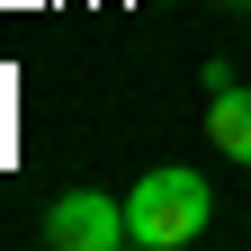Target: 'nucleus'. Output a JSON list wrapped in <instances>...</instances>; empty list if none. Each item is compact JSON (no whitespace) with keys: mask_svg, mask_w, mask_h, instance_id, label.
<instances>
[{"mask_svg":"<svg viewBox=\"0 0 251 251\" xmlns=\"http://www.w3.org/2000/svg\"><path fill=\"white\" fill-rule=\"evenodd\" d=\"M215 225V188L206 171H144L135 188H126V242L135 251H179V242H198Z\"/></svg>","mask_w":251,"mask_h":251,"instance_id":"obj_1","label":"nucleus"},{"mask_svg":"<svg viewBox=\"0 0 251 251\" xmlns=\"http://www.w3.org/2000/svg\"><path fill=\"white\" fill-rule=\"evenodd\" d=\"M45 242L54 251H117L126 242V198H108V188H63L45 206Z\"/></svg>","mask_w":251,"mask_h":251,"instance_id":"obj_2","label":"nucleus"},{"mask_svg":"<svg viewBox=\"0 0 251 251\" xmlns=\"http://www.w3.org/2000/svg\"><path fill=\"white\" fill-rule=\"evenodd\" d=\"M206 144L225 152V162H251V90H215V108H206Z\"/></svg>","mask_w":251,"mask_h":251,"instance_id":"obj_3","label":"nucleus"},{"mask_svg":"<svg viewBox=\"0 0 251 251\" xmlns=\"http://www.w3.org/2000/svg\"><path fill=\"white\" fill-rule=\"evenodd\" d=\"M225 9H251V0H225Z\"/></svg>","mask_w":251,"mask_h":251,"instance_id":"obj_4","label":"nucleus"}]
</instances>
